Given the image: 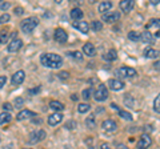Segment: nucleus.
Returning a JSON list of instances; mask_svg holds the SVG:
<instances>
[{
	"instance_id": "f257e3e1",
	"label": "nucleus",
	"mask_w": 160,
	"mask_h": 149,
	"mask_svg": "<svg viewBox=\"0 0 160 149\" xmlns=\"http://www.w3.org/2000/svg\"><path fill=\"white\" fill-rule=\"evenodd\" d=\"M40 63L47 68L58 69L63 65V59L60 55H56V53H43L40 56Z\"/></svg>"
},
{
	"instance_id": "f03ea898",
	"label": "nucleus",
	"mask_w": 160,
	"mask_h": 149,
	"mask_svg": "<svg viewBox=\"0 0 160 149\" xmlns=\"http://www.w3.org/2000/svg\"><path fill=\"white\" fill-rule=\"evenodd\" d=\"M39 26V19L38 17H28L20 23V28L24 33H31L35 31V28Z\"/></svg>"
},
{
	"instance_id": "7ed1b4c3",
	"label": "nucleus",
	"mask_w": 160,
	"mask_h": 149,
	"mask_svg": "<svg viewBox=\"0 0 160 149\" xmlns=\"http://www.w3.org/2000/svg\"><path fill=\"white\" fill-rule=\"evenodd\" d=\"M46 136H47L46 131H43V129H36V131L31 132V135H29L27 142L29 144V145H33V144H38L40 141H43L44 138H46Z\"/></svg>"
},
{
	"instance_id": "20e7f679",
	"label": "nucleus",
	"mask_w": 160,
	"mask_h": 149,
	"mask_svg": "<svg viewBox=\"0 0 160 149\" xmlns=\"http://www.w3.org/2000/svg\"><path fill=\"white\" fill-rule=\"evenodd\" d=\"M93 99L96 101H106L107 99H108V89L107 87L104 85V84H99L98 88L95 89V92H93Z\"/></svg>"
},
{
	"instance_id": "39448f33",
	"label": "nucleus",
	"mask_w": 160,
	"mask_h": 149,
	"mask_svg": "<svg viewBox=\"0 0 160 149\" xmlns=\"http://www.w3.org/2000/svg\"><path fill=\"white\" fill-rule=\"evenodd\" d=\"M116 74L122 79H132L138 74V72L131 67H122L116 71Z\"/></svg>"
},
{
	"instance_id": "423d86ee",
	"label": "nucleus",
	"mask_w": 160,
	"mask_h": 149,
	"mask_svg": "<svg viewBox=\"0 0 160 149\" xmlns=\"http://www.w3.org/2000/svg\"><path fill=\"white\" fill-rule=\"evenodd\" d=\"M120 12H118V11H108V12H106V13H103L102 15V20L103 22H106V23H115V22H118L119 19H120Z\"/></svg>"
},
{
	"instance_id": "0eeeda50",
	"label": "nucleus",
	"mask_w": 160,
	"mask_h": 149,
	"mask_svg": "<svg viewBox=\"0 0 160 149\" xmlns=\"http://www.w3.org/2000/svg\"><path fill=\"white\" fill-rule=\"evenodd\" d=\"M151 144H152V140H151V136L147 135V133H143L142 136H140L139 138V141H138V149H147L151 147Z\"/></svg>"
},
{
	"instance_id": "6e6552de",
	"label": "nucleus",
	"mask_w": 160,
	"mask_h": 149,
	"mask_svg": "<svg viewBox=\"0 0 160 149\" xmlns=\"http://www.w3.org/2000/svg\"><path fill=\"white\" fill-rule=\"evenodd\" d=\"M53 39L58 43L64 44V43H67V40H68V35L63 28H56L55 29V33H53Z\"/></svg>"
},
{
	"instance_id": "1a4fd4ad",
	"label": "nucleus",
	"mask_w": 160,
	"mask_h": 149,
	"mask_svg": "<svg viewBox=\"0 0 160 149\" xmlns=\"http://www.w3.org/2000/svg\"><path fill=\"white\" fill-rule=\"evenodd\" d=\"M102 128H103L106 132H108V133H113V132L118 131V124H116V121L111 120V118H107V120L103 121Z\"/></svg>"
},
{
	"instance_id": "9d476101",
	"label": "nucleus",
	"mask_w": 160,
	"mask_h": 149,
	"mask_svg": "<svg viewBox=\"0 0 160 149\" xmlns=\"http://www.w3.org/2000/svg\"><path fill=\"white\" fill-rule=\"evenodd\" d=\"M22 47H23V40H22V39L13 37L12 40H11V43L8 44L7 49H8V52H18Z\"/></svg>"
},
{
	"instance_id": "9b49d317",
	"label": "nucleus",
	"mask_w": 160,
	"mask_h": 149,
	"mask_svg": "<svg viewBox=\"0 0 160 149\" xmlns=\"http://www.w3.org/2000/svg\"><path fill=\"white\" fill-rule=\"evenodd\" d=\"M24 79H26V72L24 71H18V72L13 73V76L11 79V83H12V85L18 87L24 81Z\"/></svg>"
},
{
	"instance_id": "f8f14e48",
	"label": "nucleus",
	"mask_w": 160,
	"mask_h": 149,
	"mask_svg": "<svg viewBox=\"0 0 160 149\" xmlns=\"http://www.w3.org/2000/svg\"><path fill=\"white\" fill-rule=\"evenodd\" d=\"M146 31L148 32H160V19H151L148 23H147V26H146Z\"/></svg>"
},
{
	"instance_id": "ddd939ff",
	"label": "nucleus",
	"mask_w": 160,
	"mask_h": 149,
	"mask_svg": "<svg viewBox=\"0 0 160 149\" xmlns=\"http://www.w3.org/2000/svg\"><path fill=\"white\" fill-rule=\"evenodd\" d=\"M36 116H38V113L29 111V109H23V111H20L18 113L16 118L19 121H22V120H27V118H32V117H36Z\"/></svg>"
},
{
	"instance_id": "4468645a",
	"label": "nucleus",
	"mask_w": 160,
	"mask_h": 149,
	"mask_svg": "<svg viewBox=\"0 0 160 149\" xmlns=\"http://www.w3.org/2000/svg\"><path fill=\"white\" fill-rule=\"evenodd\" d=\"M63 118H64V117H63V115H62V112H56V113H53V115L48 116L47 123H48V125L55 127V125H58L59 123H62Z\"/></svg>"
},
{
	"instance_id": "2eb2a0df",
	"label": "nucleus",
	"mask_w": 160,
	"mask_h": 149,
	"mask_svg": "<svg viewBox=\"0 0 160 149\" xmlns=\"http://www.w3.org/2000/svg\"><path fill=\"white\" fill-rule=\"evenodd\" d=\"M72 26L78 29V31H80L82 33H88L89 31V24L87 22H84V20H80V22H73L72 23Z\"/></svg>"
},
{
	"instance_id": "dca6fc26",
	"label": "nucleus",
	"mask_w": 160,
	"mask_h": 149,
	"mask_svg": "<svg viewBox=\"0 0 160 149\" xmlns=\"http://www.w3.org/2000/svg\"><path fill=\"white\" fill-rule=\"evenodd\" d=\"M83 53L86 55V56H89V57H93L95 55H96V48L92 43H86L83 46Z\"/></svg>"
},
{
	"instance_id": "f3484780",
	"label": "nucleus",
	"mask_w": 160,
	"mask_h": 149,
	"mask_svg": "<svg viewBox=\"0 0 160 149\" xmlns=\"http://www.w3.org/2000/svg\"><path fill=\"white\" fill-rule=\"evenodd\" d=\"M133 0H122V2L119 3V7L120 9H123V12H131L133 9Z\"/></svg>"
},
{
	"instance_id": "a211bd4d",
	"label": "nucleus",
	"mask_w": 160,
	"mask_h": 149,
	"mask_svg": "<svg viewBox=\"0 0 160 149\" xmlns=\"http://www.w3.org/2000/svg\"><path fill=\"white\" fill-rule=\"evenodd\" d=\"M108 84L112 91H122L124 88V83L122 80H118V79H111V80L108 81Z\"/></svg>"
},
{
	"instance_id": "6ab92c4d",
	"label": "nucleus",
	"mask_w": 160,
	"mask_h": 149,
	"mask_svg": "<svg viewBox=\"0 0 160 149\" xmlns=\"http://www.w3.org/2000/svg\"><path fill=\"white\" fill-rule=\"evenodd\" d=\"M69 16H71V19H73L75 22H80L83 19L84 13H83V11L80 8H73L71 11V13H69Z\"/></svg>"
},
{
	"instance_id": "aec40b11",
	"label": "nucleus",
	"mask_w": 160,
	"mask_h": 149,
	"mask_svg": "<svg viewBox=\"0 0 160 149\" xmlns=\"http://www.w3.org/2000/svg\"><path fill=\"white\" fill-rule=\"evenodd\" d=\"M142 35V39L140 40H143L144 43H147V44H151L155 41V36L151 33V32H148V31H144L143 33H140Z\"/></svg>"
},
{
	"instance_id": "412c9836",
	"label": "nucleus",
	"mask_w": 160,
	"mask_h": 149,
	"mask_svg": "<svg viewBox=\"0 0 160 149\" xmlns=\"http://www.w3.org/2000/svg\"><path fill=\"white\" fill-rule=\"evenodd\" d=\"M103 59H104V60H107V61H115L118 59L116 49H109V51L103 56Z\"/></svg>"
},
{
	"instance_id": "4be33fe9",
	"label": "nucleus",
	"mask_w": 160,
	"mask_h": 149,
	"mask_svg": "<svg viewBox=\"0 0 160 149\" xmlns=\"http://www.w3.org/2000/svg\"><path fill=\"white\" fill-rule=\"evenodd\" d=\"M112 8V3L111 2H102L99 4V12L100 13H106V12H108L109 9Z\"/></svg>"
},
{
	"instance_id": "5701e85b",
	"label": "nucleus",
	"mask_w": 160,
	"mask_h": 149,
	"mask_svg": "<svg viewBox=\"0 0 160 149\" xmlns=\"http://www.w3.org/2000/svg\"><path fill=\"white\" fill-rule=\"evenodd\" d=\"M49 108L53 109V111H56V112H62L63 109H64V104L63 103H60V101H51L49 103Z\"/></svg>"
},
{
	"instance_id": "b1692460",
	"label": "nucleus",
	"mask_w": 160,
	"mask_h": 149,
	"mask_svg": "<svg viewBox=\"0 0 160 149\" xmlns=\"http://www.w3.org/2000/svg\"><path fill=\"white\" fill-rule=\"evenodd\" d=\"M144 56H146L147 59H155V57L159 56V52L153 48H147L146 51H144Z\"/></svg>"
},
{
	"instance_id": "393cba45",
	"label": "nucleus",
	"mask_w": 160,
	"mask_h": 149,
	"mask_svg": "<svg viewBox=\"0 0 160 149\" xmlns=\"http://www.w3.org/2000/svg\"><path fill=\"white\" fill-rule=\"evenodd\" d=\"M11 113L9 112H3V113H0V125H3V124H7L11 121Z\"/></svg>"
},
{
	"instance_id": "a878e982",
	"label": "nucleus",
	"mask_w": 160,
	"mask_h": 149,
	"mask_svg": "<svg viewBox=\"0 0 160 149\" xmlns=\"http://www.w3.org/2000/svg\"><path fill=\"white\" fill-rule=\"evenodd\" d=\"M68 57H71L73 59V60H76V61H82L83 60V55L80 51H73V52H68Z\"/></svg>"
},
{
	"instance_id": "bb28decb",
	"label": "nucleus",
	"mask_w": 160,
	"mask_h": 149,
	"mask_svg": "<svg viewBox=\"0 0 160 149\" xmlns=\"http://www.w3.org/2000/svg\"><path fill=\"white\" fill-rule=\"evenodd\" d=\"M128 39L131 41H139L142 39V35L136 31H131V32H128Z\"/></svg>"
},
{
	"instance_id": "cd10ccee",
	"label": "nucleus",
	"mask_w": 160,
	"mask_h": 149,
	"mask_svg": "<svg viewBox=\"0 0 160 149\" xmlns=\"http://www.w3.org/2000/svg\"><path fill=\"white\" fill-rule=\"evenodd\" d=\"M119 116L122 117V118H124V120H127V121H131V120H133L132 118V115L129 112H127V111H123V109H119Z\"/></svg>"
},
{
	"instance_id": "c85d7f7f",
	"label": "nucleus",
	"mask_w": 160,
	"mask_h": 149,
	"mask_svg": "<svg viewBox=\"0 0 160 149\" xmlns=\"http://www.w3.org/2000/svg\"><path fill=\"white\" fill-rule=\"evenodd\" d=\"M88 111H91V105L87 103H83V104H79L78 105V112L79 113H86Z\"/></svg>"
},
{
	"instance_id": "c756f323",
	"label": "nucleus",
	"mask_w": 160,
	"mask_h": 149,
	"mask_svg": "<svg viewBox=\"0 0 160 149\" xmlns=\"http://www.w3.org/2000/svg\"><path fill=\"white\" fill-rule=\"evenodd\" d=\"M86 125L88 128H91V129H93L95 127H96V120H95V116H89V117L86 118Z\"/></svg>"
},
{
	"instance_id": "7c9ffc66",
	"label": "nucleus",
	"mask_w": 160,
	"mask_h": 149,
	"mask_svg": "<svg viewBox=\"0 0 160 149\" xmlns=\"http://www.w3.org/2000/svg\"><path fill=\"white\" fill-rule=\"evenodd\" d=\"M93 93L92 91V88H87V89H84V91L82 92V97L84 99V100H89L91 99V95Z\"/></svg>"
},
{
	"instance_id": "2f4dec72",
	"label": "nucleus",
	"mask_w": 160,
	"mask_h": 149,
	"mask_svg": "<svg viewBox=\"0 0 160 149\" xmlns=\"http://www.w3.org/2000/svg\"><path fill=\"white\" fill-rule=\"evenodd\" d=\"M91 28L93 29V31H102L103 29V23L99 22V20H95L91 23Z\"/></svg>"
},
{
	"instance_id": "473e14b6",
	"label": "nucleus",
	"mask_w": 160,
	"mask_h": 149,
	"mask_svg": "<svg viewBox=\"0 0 160 149\" xmlns=\"http://www.w3.org/2000/svg\"><path fill=\"white\" fill-rule=\"evenodd\" d=\"M8 37H9V33L7 31L0 32V46H2V44H6L7 40H8Z\"/></svg>"
},
{
	"instance_id": "72a5a7b5",
	"label": "nucleus",
	"mask_w": 160,
	"mask_h": 149,
	"mask_svg": "<svg viewBox=\"0 0 160 149\" xmlns=\"http://www.w3.org/2000/svg\"><path fill=\"white\" fill-rule=\"evenodd\" d=\"M153 109H155V112H158L160 113V93L155 97V101H153Z\"/></svg>"
},
{
	"instance_id": "f704fd0d",
	"label": "nucleus",
	"mask_w": 160,
	"mask_h": 149,
	"mask_svg": "<svg viewBox=\"0 0 160 149\" xmlns=\"http://www.w3.org/2000/svg\"><path fill=\"white\" fill-rule=\"evenodd\" d=\"M9 19H11V16H9L8 13H3L2 16H0V24H6L9 22Z\"/></svg>"
},
{
	"instance_id": "c9c22d12",
	"label": "nucleus",
	"mask_w": 160,
	"mask_h": 149,
	"mask_svg": "<svg viewBox=\"0 0 160 149\" xmlns=\"http://www.w3.org/2000/svg\"><path fill=\"white\" fill-rule=\"evenodd\" d=\"M58 77L60 79V80H66V79H68V77H69V73H68V72H66V71H63V72H59Z\"/></svg>"
},
{
	"instance_id": "e433bc0d",
	"label": "nucleus",
	"mask_w": 160,
	"mask_h": 149,
	"mask_svg": "<svg viewBox=\"0 0 160 149\" xmlns=\"http://www.w3.org/2000/svg\"><path fill=\"white\" fill-rule=\"evenodd\" d=\"M24 104V99L23 97H16V100H15V107L16 108H20Z\"/></svg>"
},
{
	"instance_id": "4c0bfd02",
	"label": "nucleus",
	"mask_w": 160,
	"mask_h": 149,
	"mask_svg": "<svg viewBox=\"0 0 160 149\" xmlns=\"http://www.w3.org/2000/svg\"><path fill=\"white\" fill-rule=\"evenodd\" d=\"M66 129H76V123L75 121H68L67 124H66Z\"/></svg>"
},
{
	"instance_id": "58836bf2",
	"label": "nucleus",
	"mask_w": 160,
	"mask_h": 149,
	"mask_svg": "<svg viewBox=\"0 0 160 149\" xmlns=\"http://www.w3.org/2000/svg\"><path fill=\"white\" fill-rule=\"evenodd\" d=\"M9 6H11L9 3H7V2H2V3H0V9H2V11H7V9L9 8Z\"/></svg>"
},
{
	"instance_id": "ea45409f",
	"label": "nucleus",
	"mask_w": 160,
	"mask_h": 149,
	"mask_svg": "<svg viewBox=\"0 0 160 149\" xmlns=\"http://www.w3.org/2000/svg\"><path fill=\"white\" fill-rule=\"evenodd\" d=\"M3 109H4V112H9V111H12V105H11V103H4V105H3Z\"/></svg>"
},
{
	"instance_id": "a19ab883",
	"label": "nucleus",
	"mask_w": 160,
	"mask_h": 149,
	"mask_svg": "<svg viewBox=\"0 0 160 149\" xmlns=\"http://www.w3.org/2000/svg\"><path fill=\"white\" fill-rule=\"evenodd\" d=\"M7 83V77L6 76H0V89H2Z\"/></svg>"
},
{
	"instance_id": "79ce46f5",
	"label": "nucleus",
	"mask_w": 160,
	"mask_h": 149,
	"mask_svg": "<svg viewBox=\"0 0 160 149\" xmlns=\"http://www.w3.org/2000/svg\"><path fill=\"white\" fill-rule=\"evenodd\" d=\"M15 13L20 16V15H23V13H24V9H23L22 7H16V8H15Z\"/></svg>"
},
{
	"instance_id": "37998d69",
	"label": "nucleus",
	"mask_w": 160,
	"mask_h": 149,
	"mask_svg": "<svg viewBox=\"0 0 160 149\" xmlns=\"http://www.w3.org/2000/svg\"><path fill=\"white\" fill-rule=\"evenodd\" d=\"M153 68L156 69L158 72H160V60H158V61H155V64H153Z\"/></svg>"
},
{
	"instance_id": "c03bdc74",
	"label": "nucleus",
	"mask_w": 160,
	"mask_h": 149,
	"mask_svg": "<svg viewBox=\"0 0 160 149\" xmlns=\"http://www.w3.org/2000/svg\"><path fill=\"white\" fill-rule=\"evenodd\" d=\"M100 149H112V148L109 147L107 142H103V144H100Z\"/></svg>"
},
{
	"instance_id": "a18cd8bd",
	"label": "nucleus",
	"mask_w": 160,
	"mask_h": 149,
	"mask_svg": "<svg viewBox=\"0 0 160 149\" xmlns=\"http://www.w3.org/2000/svg\"><path fill=\"white\" fill-rule=\"evenodd\" d=\"M118 149H129V148L126 147L124 144H119V145H118Z\"/></svg>"
},
{
	"instance_id": "49530a36",
	"label": "nucleus",
	"mask_w": 160,
	"mask_h": 149,
	"mask_svg": "<svg viewBox=\"0 0 160 149\" xmlns=\"http://www.w3.org/2000/svg\"><path fill=\"white\" fill-rule=\"evenodd\" d=\"M159 2H160V0H152L151 4H153V6H156V4H159Z\"/></svg>"
},
{
	"instance_id": "de8ad7c7",
	"label": "nucleus",
	"mask_w": 160,
	"mask_h": 149,
	"mask_svg": "<svg viewBox=\"0 0 160 149\" xmlns=\"http://www.w3.org/2000/svg\"><path fill=\"white\" fill-rule=\"evenodd\" d=\"M155 36H160V32H158V33H155Z\"/></svg>"
},
{
	"instance_id": "09e8293b",
	"label": "nucleus",
	"mask_w": 160,
	"mask_h": 149,
	"mask_svg": "<svg viewBox=\"0 0 160 149\" xmlns=\"http://www.w3.org/2000/svg\"><path fill=\"white\" fill-rule=\"evenodd\" d=\"M88 149H93V147H92V145H91V147H89V148H88Z\"/></svg>"
},
{
	"instance_id": "8fccbe9b",
	"label": "nucleus",
	"mask_w": 160,
	"mask_h": 149,
	"mask_svg": "<svg viewBox=\"0 0 160 149\" xmlns=\"http://www.w3.org/2000/svg\"><path fill=\"white\" fill-rule=\"evenodd\" d=\"M24 149H26V148H24ZM27 149H28V148H27Z\"/></svg>"
}]
</instances>
